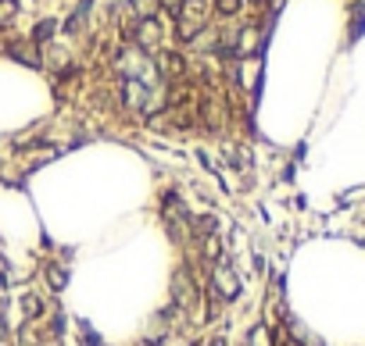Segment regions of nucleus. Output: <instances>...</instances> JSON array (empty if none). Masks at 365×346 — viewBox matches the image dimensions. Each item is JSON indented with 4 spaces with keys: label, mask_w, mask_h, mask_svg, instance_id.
Listing matches in <instances>:
<instances>
[{
    "label": "nucleus",
    "mask_w": 365,
    "mask_h": 346,
    "mask_svg": "<svg viewBox=\"0 0 365 346\" xmlns=\"http://www.w3.org/2000/svg\"><path fill=\"white\" fill-rule=\"evenodd\" d=\"M172 304L183 311V314H197L201 311V290H197V282L190 278L186 268H179L172 275Z\"/></svg>",
    "instance_id": "obj_1"
},
{
    "label": "nucleus",
    "mask_w": 365,
    "mask_h": 346,
    "mask_svg": "<svg viewBox=\"0 0 365 346\" xmlns=\"http://www.w3.org/2000/svg\"><path fill=\"white\" fill-rule=\"evenodd\" d=\"M212 297H215V304H222V300H237L240 297V282H237V271L229 268V264H212Z\"/></svg>",
    "instance_id": "obj_2"
},
{
    "label": "nucleus",
    "mask_w": 365,
    "mask_h": 346,
    "mask_svg": "<svg viewBox=\"0 0 365 346\" xmlns=\"http://www.w3.org/2000/svg\"><path fill=\"white\" fill-rule=\"evenodd\" d=\"M165 221H169V233L176 236V240H183L186 236V225H190V214H186V207H183V200L176 197V193H165Z\"/></svg>",
    "instance_id": "obj_3"
},
{
    "label": "nucleus",
    "mask_w": 365,
    "mask_h": 346,
    "mask_svg": "<svg viewBox=\"0 0 365 346\" xmlns=\"http://www.w3.org/2000/svg\"><path fill=\"white\" fill-rule=\"evenodd\" d=\"M133 39H136L140 50H158V43H162V25H158V18H140L136 29H133Z\"/></svg>",
    "instance_id": "obj_4"
},
{
    "label": "nucleus",
    "mask_w": 365,
    "mask_h": 346,
    "mask_svg": "<svg viewBox=\"0 0 365 346\" xmlns=\"http://www.w3.org/2000/svg\"><path fill=\"white\" fill-rule=\"evenodd\" d=\"M158 72H162V79H169V82H179L183 75H186V61L176 54V50H169V54H162L158 57Z\"/></svg>",
    "instance_id": "obj_5"
},
{
    "label": "nucleus",
    "mask_w": 365,
    "mask_h": 346,
    "mask_svg": "<svg viewBox=\"0 0 365 346\" xmlns=\"http://www.w3.org/2000/svg\"><path fill=\"white\" fill-rule=\"evenodd\" d=\"M122 104H126L129 111H143V107H147V86H143L140 79H126V82H122Z\"/></svg>",
    "instance_id": "obj_6"
},
{
    "label": "nucleus",
    "mask_w": 365,
    "mask_h": 346,
    "mask_svg": "<svg viewBox=\"0 0 365 346\" xmlns=\"http://www.w3.org/2000/svg\"><path fill=\"white\" fill-rule=\"evenodd\" d=\"M219 257H222V240H219V233H215V236H201V261L219 264Z\"/></svg>",
    "instance_id": "obj_7"
},
{
    "label": "nucleus",
    "mask_w": 365,
    "mask_h": 346,
    "mask_svg": "<svg viewBox=\"0 0 365 346\" xmlns=\"http://www.w3.org/2000/svg\"><path fill=\"white\" fill-rule=\"evenodd\" d=\"M240 4H244V0H215L212 8H215V15H219V18H233V15L240 11Z\"/></svg>",
    "instance_id": "obj_8"
},
{
    "label": "nucleus",
    "mask_w": 365,
    "mask_h": 346,
    "mask_svg": "<svg viewBox=\"0 0 365 346\" xmlns=\"http://www.w3.org/2000/svg\"><path fill=\"white\" fill-rule=\"evenodd\" d=\"M247 346H273V335H269V328H265V325L251 328V335H247Z\"/></svg>",
    "instance_id": "obj_9"
},
{
    "label": "nucleus",
    "mask_w": 365,
    "mask_h": 346,
    "mask_svg": "<svg viewBox=\"0 0 365 346\" xmlns=\"http://www.w3.org/2000/svg\"><path fill=\"white\" fill-rule=\"evenodd\" d=\"M47 285L50 290H65V271L61 268H47Z\"/></svg>",
    "instance_id": "obj_10"
},
{
    "label": "nucleus",
    "mask_w": 365,
    "mask_h": 346,
    "mask_svg": "<svg viewBox=\"0 0 365 346\" xmlns=\"http://www.w3.org/2000/svg\"><path fill=\"white\" fill-rule=\"evenodd\" d=\"M22 314H25V318H40V300H36V297H25V300H22Z\"/></svg>",
    "instance_id": "obj_11"
},
{
    "label": "nucleus",
    "mask_w": 365,
    "mask_h": 346,
    "mask_svg": "<svg viewBox=\"0 0 365 346\" xmlns=\"http://www.w3.org/2000/svg\"><path fill=\"white\" fill-rule=\"evenodd\" d=\"M136 4V11L143 15V18H154V8H158V0H133Z\"/></svg>",
    "instance_id": "obj_12"
},
{
    "label": "nucleus",
    "mask_w": 365,
    "mask_h": 346,
    "mask_svg": "<svg viewBox=\"0 0 365 346\" xmlns=\"http://www.w3.org/2000/svg\"><path fill=\"white\" fill-rule=\"evenodd\" d=\"M158 8H165L169 15H176V18H179V11L186 8V0H158Z\"/></svg>",
    "instance_id": "obj_13"
},
{
    "label": "nucleus",
    "mask_w": 365,
    "mask_h": 346,
    "mask_svg": "<svg viewBox=\"0 0 365 346\" xmlns=\"http://www.w3.org/2000/svg\"><path fill=\"white\" fill-rule=\"evenodd\" d=\"M50 32H54V22H40V25H36V43L50 39Z\"/></svg>",
    "instance_id": "obj_14"
},
{
    "label": "nucleus",
    "mask_w": 365,
    "mask_h": 346,
    "mask_svg": "<svg viewBox=\"0 0 365 346\" xmlns=\"http://www.w3.org/2000/svg\"><path fill=\"white\" fill-rule=\"evenodd\" d=\"M15 8H18L15 0H0V22H4V18H11V15H15Z\"/></svg>",
    "instance_id": "obj_15"
},
{
    "label": "nucleus",
    "mask_w": 365,
    "mask_h": 346,
    "mask_svg": "<svg viewBox=\"0 0 365 346\" xmlns=\"http://www.w3.org/2000/svg\"><path fill=\"white\" fill-rule=\"evenodd\" d=\"M204 346H226V339H222V335H212V339H208Z\"/></svg>",
    "instance_id": "obj_16"
},
{
    "label": "nucleus",
    "mask_w": 365,
    "mask_h": 346,
    "mask_svg": "<svg viewBox=\"0 0 365 346\" xmlns=\"http://www.w3.org/2000/svg\"><path fill=\"white\" fill-rule=\"evenodd\" d=\"M0 335H4V321H0Z\"/></svg>",
    "instance_id": "obj_17"
}]
</instances>
